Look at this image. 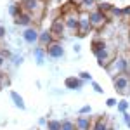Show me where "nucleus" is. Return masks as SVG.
Returning a JSON list of instances; mask_svg holds the SVG:
<instances>
[{
  "label": "nucleus",
  "mask_w": 130,
  "mask_h": 130,
  "mask_svg": "<svg viewBox=\"0 0 130 130\" xmlns=\"http://www.w3.org/2000/svg\"><path fill=\"white\" fill-rule=\"evenodd\" d=\"M113 87H115V90H116L118 94H121V95L128 94V90H130V76L127 75V73L116 75L115 80H113Z\"/></svg>",
  "instance_id": "nucleus-1"
},
{
  "label": "nucleus",
  "mask_w": 130,
  "mask_h": 130,
  "mask_svg": "<svg viewBox=\"0 0 130 130\" xmlns=\"http://www.w3.org/2000/svg\"><path fill=\"white\" fill-rule=\"evenodd\" d=\"M128 68V62L127 59H123V57H115V59L109 62V66L106 68V71L109 73V75H121V73H125Z\"/></svg>",
  "instance_id": "nucleus-2"
},
{
  "label": "nucleus",
  "mask_w": 130,
  "mask_h": 130,
  "mask_svg": "<svg viewBox=\"0 0 130 130\" xmlns=\"http://www.w3.org/2000/svg\"><path fill=\"white\" fill-rule=\"evenodd\" d=\"M89 19H90V24H92V28H95V30H101V28H104L106 24H108V16L106 14H102L101 10H92L89 12Z\"/></svg>",
  "instance_id": "nucleus-3"
},
{
  "label": "nucleus",
  "mask_w": 130,
  "mask_h": 130,
  "mask_svg": "<svg viewBox=\"0 0 130 130\" xmlns=\"http://www.w3.org/2000/svg\"><path fill=\"white\" fill-rule=\"evenodd\" d=\"M92 30V24H90L89 14H80V19H78V30H76V35L78 37H87Z\"/></svg>",
  "instance_id": "nucleus-4"
},
{
  "label": "nucleus",
  "mask_w": 130,
  "mask_h": 130,
  "mask_svg": "<svg viewBox=\"0 0 130 130\" xmlns=\"http://www.w3.org/2000/svg\"><path fill=\"white\" fill-rule=\"evenodd\" d=\"M47 56H49L50 59H61V57L64 56V47H62V43H61V42L50 43L49 47H47Z\"/></svg>",
  "instance_id": "nucleus-5"
},
{
  "label": "nucleus",
  "mask_w": 130,
  "mask_h": 130,
  "mask_svg": "<svg viewBox=\"0 0 130 130\" xmlns=\"http://www.w3.org/2000/svg\"><path fill=\"white\" fill-rule=\"evenodd\" d=\"M38 37H40V31L37 30L35 26H30V28H26V30L23 31V40L26 42V43H38Z\"/></svg>",
  "instance_id": "nucleus-6"
},
{
  "label": "nucleus",
  "mask_w": 130,
  "mask_h": 130,
  "mask_svg": "<svg viewBox=\"0 0 130 130\" xmlns=\"http://www.w3.org/2000/svg\"><path fill=\"white\" fill-rule=\"evenodd\" d=\"M95 57H97V64H99L101 68H108L109 62L115 59V57L111 56V52L108 50V47L102 49V50H99V52H95Z\"/></svg>",
  "instance_id": "nucleus-7"
},
{
  "label": "nucleus",
  "mask_w": 130,
  "mask_h": 130,
  "mask_svg": "<svg viewBox=\"0 0 130 130\" xmlns=\"http://www.w3.org/2000/svg\"><path fill=\"white\" fill-rule=\"evenodd\" d=\"M78 19H80V14L78 12H70L64 16V24H66V30H71L76 33L78 30Z\"/></svg>",
  "instance_id": "nucleus-8"
},
{
  "label": "nucleus",
  "mask_w": 130,
  "mask_h": 130,
  "mask_svg": "<svg viewBox=\"0 0 130 130\" xmlns=\"http://www.w3.org/2000/svg\"><path fill=\"white\" fill-rule=\"evenodd\" d=\"M19 5H21V9H23V12H28V14H31V16L42 7V4L38 2V0H21Z\"/></svg>",
  "instance_id": "nucleus-9"
},
{
  "label": "nucleus",
  "mask_w": 130,
  "mask_h": 130,
  "mask_svg": "<svg viewBox=\"0 0 130 130\" xmlns=\"http://www.w3.org/2000/svg\"><path fill=\"white\" fill-rule=\"evenodd\" d=\"M50 33L54 35V38H61L64 37V31H66V24H64V19H56L52 23V26L49 28Z\"/></svg>",
  "instance_id": "nucleus-10"
},
{
  "label": "nucleus",
  "mask_w": 130,
  "mask_h": 130,
  "mask_svg": "<svg viewBox=\"0 0 130 130\" xmlns=\"http://www.w3.org/2000/svg\"><path fill=\"white\" fill-rule=\"evenodd\" d=\"M83 85H85V82L80 80L78 76H68L64 80V87L70 90H80V89H83Z\"/></svg>",
  "instance_id": "nucleus-11"
},
{
  "label": "nucleus",
  "mask_w": 130,
  "mask_h": 130,
  "mask_svg": "<svg viewBox=\"0 0 130 130\" xmlns=\"http://www.w3.org/2000/svg\"><path fill=\"white\" fill-rule=\"evenodd\" d=\"M54 42H56V38H54V35L50 33V30H43L40 33V37H38V45L43 47V49H47L50 43H54Z\"/></svg>",
  "instance_id": "nucleus-12"
},
{
  "label": "nucleus",
  "mask_w": 130,
  "mask_h": 130,
  "mask_svg": "<svg viewBox=\"0 0 130 130\" xmlns=\"http://www.w3.org/2000/svg\"><path fill=\"white\" fill-rule=\"evenodd\" d=\"M31 23H33V16L28 12H21L18 18H14V24L16 26H24V28H30Z\"/></svg>",
  "instance_id": "nucleus-13"
},
{
  "label": "nucleus",
  "mask_w": 130,
  "mask_h": 130,
  "mask_svg": "<svg viewBox=\"0 0 130 130\" xmlns=\"http://www.w3.org/2000/svg\"><path fill=\"white\" fill-rule=\"evenodd\" d=\"M75 125H76V130H92L90 116H78L76 121H75Z\"/></svg>",
  "instance_id": "nucleus-14"
},
{
  "label": "nucleus",
  "mask_w": 130,
  "mask_h": 130,
  "mask_svg": "<svg viewBox=\"0 0 130 130\" xmlns=\"http://www.w3.org/2000/svg\"><path fill=\"white\" fill-rule=\"evenodd\" d=\"M108 115H102L99 116L97 120L92 123V130H108L109 128V125H108V118H106Z\"/></svg>",
  "instance_id": "nucleus-15"
},
{
  "label": "nucleus",
  "mask_w": 130,
  "mask_h": 130,
  "mask_svg": "<svg viewBox=\"0 0 130 130\" xmlns=\"http://www.w3.org/2000/svg\"><path fill=\"white\" fill-rule=\"evenodd\" d=\"M33 56H35V59H37V64L42 66L43 61H45V56H47V49H43V47H35V49H33Z\"/></svg>",
  "instance_id": "nucleus-16"
},
{
  "label": "nucleus",
  "mask_w": 130,
  "mask_h": 130,
  "mask_svg": "<svg viewBox=\"0 0 130 130\" xmlns=\"http://www.w3.org/2000/svg\"><path fill=\"white\" fill-rule=\"evenodd\" d=\"M10 99H12V102H14V106L16 108H19V109H26V104H24V99L21 97L18 92H10Z\"/></svg>",
  "instance_id": "nucleus-17"
},
{
  "label": "nucleus",
  "mask_w": 130,
  "mask_h": 130,
  "mask_svg": "<svg viewBox=\"0 0 130 130\" xmlns=\"http://www.w3.org/2000/svg\"><path fill=\"white\" fill-rule=\"evenodd\" d=\"M106 49V42L101 40V38H94L92 40V52L95 54V52H99V50Z\"/></svg>",
  "instance_id": "nucleus-18"
},
{
  "label": "nucleus",
  "mask_w": 130,
  "mask_h": 130,
  "mask_svg": "<svg viewBox=\"0 0 130 130\" xmlns=\"http://www.w3.org/2000/svg\"><path fill=\"white\" fill-rule=\"evenodd\" d=\"M21 12H23V9H21V5L19 4H16V2H12L9 5V14L12 16V18H18Z\"/></svg>",
  "instance_id": "nucleus-19"
},
{
  "label": "nucleus",
  "mask_w": 130,
  "mask_h": 130,
  "mask_svg": "<svg viewBox=\"0 0 130 130\" xmlns=\"http://www.w3.org/2000/svg\"><path fill=\"white\" fill-rule=\"evenodd\" d=\"M111 9H113V5H111L109 2H101V4H97V10H101L102 14H109L111 12Z\"/></svg>",
  "instance_id": "nucleus-20"
},
{
  "label": "nucleus",
  "mask_w": 130,
  "mask_h": 130,
  "mask_svg": "<svg viewBox=\"0 0 130 130\" xmlns=\"http://www.w3.org/2000/svg\"><path fill=\"white\" fill-rule=\"evenodd\" d=\"M61 130H76V125L70 120H62L61 121Z\"/></svg>",
  "instance_id": "nucleus-21"
},
{
  "label": "nucleus",
  "mask_w": 130,
  "mask_h": 130,
  "mask_svg": "<svg viewBox=\"0 0 130 130\" xmlns=\"http://www.w3.org/2000/svg\"><path fill=\"white\" fill-rule=\"evenodd\" d=\"M47 130H61V121L59 120H49L47 121Z\"/></svg>",
  "instance_id": "nucleus-22"
},
{
  "label": "nucleus",
  "mask_w": 130,
  "mask_h": 130,
  "mask_svg": "<svg viewBox=\"0 0 130 130\" xmlns=\"http://www.w3.org/2000/svg\"><path fill=\"white\" fill-rule=\"evenodd\" d=\"M128 106H130V104H128V102H127L125 99H123V101H118V104H116V109H118L121 115H123V113H127Z\"/></svg>",
  "instance_id": "nucleus-23"
},
{
  "label": "nucleus",
  "mask_w": 130,
  "mask_h": 130,
  "mask_svg": "<svg viewBox=\"0 0 130 130\" xmlns=\"http://www.w3.org/2000/svg\"><path fill=\"white\" fill-rule=\"evenodd\" d=\"M97 4V0H82V9H92L94 5Z\"/></svg>",
  "instance_id": "nucleus-24"
},
{
  "label": "nucleus",
  "mask_w": 130,
  "mask_h": 130,
  "mask_svg": "<svg viewBox=\"0 0 130 130\" xmlns=\"http://www.w3.org/2000/svg\"><path fill=\"white\" fill-rule=\"evenodd\" d=\"M78 78L83 82H92V75H90L89 71H80L78 73Z\"/></svg>",
  "instance_id": "nucleus-25"
},
{
  "label": "nucleus",
  "mask_w": 130,
  "mask_h": 130,
  "mask_svg": "<svg viewBox=\"0 0 130 130\" xmlns=\"http://www.w3.org/2000/svg\"><path fill=\"white\" fill-rule=\"evenodd\" d=\"M9 83H10L9 78H7L4 73H0V89H2V87H9Z\"/></svg>",
  "instance_id": "nucleus-26"
},
{
  "label": "nucleus",
  "mask_w": 130,
  "mask_h": 130,
  "mask_svg": "<svg viewBox=\"0 0 130 130\" xmlns=\"http://www.w3.org/2000/svg\"><path fill=\"white\" fill-rule=\"evenodd\" d=\"M92 89L95 90L97 94H102V92H104V89L101 87V85H99V83H97V82H92Z\"/></svg>",
  "instance_id": "nucleus-27"
},
{
  "label": "nucleus",
  "mask_w": 130,
  "mask_h": 130,
  "mask_svg": "<svg viewBox=\"0 0 130 130\" xmlns=\"http://www.w3.org/2000/svg\"><path fill=\"white\" fill-rule=\"evenodd\" d=\"M116 104H118V101L115 99V97H109V99L106 101V106H108V108H115Z\"/></svg>",
  "instance_id": "nucleus-28"
},
{
  "label": "nucleus",
  "mask_w": 130,
  "mask_h": 130,
  "mask_svg": "<svg viewBox=\"0 0 130 130\" xmlns=\"http://www.w3.org/2000/svg\"><path fill=\"white\" fill-rule=\"evenodd\" d=\"M111 16H123V12H121V9H118V7H115L113 5V9H111V12H109Z\"/></svg>",
  "instance_id": "nucleus-29"
},
{
  "label": "nucleus",
  "mask_w": 130,
  "mask_h": 130,
  "mask_svg": "<svg viewBox=\"0 0 130 130\" xmlns=\"http://www.w3.org/2000/svg\"><path fill=\"white\" fill-rule=\"evenodd\" d=\"M90 111H92V108H90L89 104H87V106H83V108L80 109V115H87V113L90 115Z\"/></svg>",
  "instance_id": "nucleus-30"
},
{
  "label": "nucleus",
  "mask_w": 130,
  "mask_h": 130,
  "mask_svg": "<svg viewBox=\"0 0 130 130\" xmlns=\"http://www.w3.org/2000/svg\"><path fill=\"white\" fill-rule=\"evenodd\" d=\"M123 121L127 127H130V113H123Z\"/></svg>",
  "instance_id": "nucleus-31"
},
{
  "label": "nucleus",
  "mask_w": 130,
  "mask_h": 130,
  "mask_svg": "<svg viewBox=\"0 0 130 130\" xmlns=\"http://www.w3.org/2000/svg\"><path fill=\"white\" fill-rule=\"evenodd\" d=\"M21 62H23V57H21V56L19 57H14V64H16V66H19Z\"/></svg>",
  "instance_id": "nucleus-32"
},
{
  "label": "nucleus",
  "mask_w": 130,
  "mask_h": 130,
  "mask_svg": "<svg viewBox=\"0 0 130 130\" xmlns=\"http://www.w3.org/2000/svg\"><path fill=\"white\" fill-rule=\"evenodd\" d=\"M123 12V16H130V7H125V9H121Z\"/></svg>",
  "instance_id": "nucleus-33"
},
{
  "label": "nucleus",
  "mask_w": 130,
  "mask_h": 130,
  "mask_svg": "<svg viewBox=\"0 0 130 130\" xmlns=\"http://www.w3.org/2000/svg\"><path fill=\"white\" fill-rule=\"evenodd\" d=\"M4 37H5V28L0 26V38H4Z\"/></svg>",
  "instance_id": "nucleus-34"
},
{
  "label": "nucleus",
  "mask_w": 130,
  "mask_h": 130,
  "mask_svg": "<svg viewBox=\"0 0 130 130\" xmlns=\"http://www.w3.org/2000/svg\"><path fill=\"white\" fill-rule=\"evenodd\" d=\"M38 123H40V125H47V120H45V118H40Z\"/></svg>",
  "instance_id": "nucleus-35"
},
{
  "label": "nucleus",
  "mask_w": 130,
  "mask_h": 130,
  "mask_svg": "<svg viewBox=\"0 0 130 130\" xmlns=\"http://www.w3.org/2000/svg\"><path fill=\"white\" fill-rule=\"evenodd\" d=\"M4 62H5V59H4V56H0V68L4 66Z\"/></svg>",
  "instance_id": "nucleus-36"
},
{
  "label": "nucleus",
  "mask_w": 130,
  "mask_h": 130,
  "mask_svg": "<svg viewBox=\"0 0 130 130\" xmlns=\"http://www.w3.org/2000/svg\"><path fill=\"white\" fill-rule=\"evenodd\" d=\"M73 2H78V4H82V0H73Z\"/></svg>",
  "instance_id": "nucleus-37"
},
{
  "label": "nucleus",
  "mask_w": 130,
  "mask_h": 130,
  "mask_svg": "<svg viewBox=\"0 0 130 130\" xmlns=\"http://www.w3.org/2000/svg\"><path fill=\"white\" fill-rule=\"evenodd\" d=\"M108 130H116V128H113V127H109V128H108Z\"/></svg>",
  "instance_id": "nucleus-38"
}]
</instances>
